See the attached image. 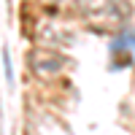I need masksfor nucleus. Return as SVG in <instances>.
I'll list each match as a JSON object with an SVG mask.
<instances>
[{
    "label": "nucleus",
    "instance_id": "obj_1",
    "mask_svg": "<svg viewBox=\"0 0 135 135\" xmlns=\"http://www.w3.org/2000/svg\"><path fill=\"white\" fill-rule=\"evenodd\" d=\"M3 70H6L8 86H14V62H11V51L8 49H3Z\"/></svg>",
    "mask_w": 135,
    "mask_h": 135
}]
</instances>
